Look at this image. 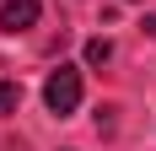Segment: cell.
<instances>
[{
    "instance_id": "obj_1",
    "label": "cell",
    "mask_w": 156,
    "mask_h": 151,
    "mask_svg": "<svg viewBox=\"0 0 156 151\" xmlns=\"http://www.w3.org/2000/svg\"><path fill=\"white\" fill-rule=\"evenodd\" d=\"M43 103H48V113H59V119L81 108V70L76 65H59V70L43 81Z\"/></svg>"
},
{
    "instance_id": "obj_2",
    "label": "cell",
    "mask_w": 156,
    "mask_h": 151,
    "mask_svg": "<svg viewBox=\"0 0 156 151\" xmlns=\"http://www.w3.org/2000/svg\"><path fill=\"white\" fill-rule=\"evenodd\" d=\"M32 22H38V0H5L0 6V27L5 32H27Z\"/></svg>"
},
{
    "instance_id": "obj_3",
    "label": "cell",
    "mask_w": 156,
    "mask_h": 151,
    "mask_svg": "<svg viewBox=\"0 0 156 151\" xmlns=\"http://www.w3.org/2000/svg\"><path fill=\"white\" fill-rule=\"evenodd\" d=\"M22 108V87L16 81H0V113H16Z\"/></svg>"
},
{
    "instance_id": "obj_4",
    "label": "cell",
    "mask_w": 156,
    "mask_h": 151,
    "mask_svg": "<svg viewBox=\"0 0 156 151\" xmlns=\"http://www.w3.org/2000/svg\"><path fill=\"white\" fill-rule=\"evenodd\" d=\"M113 60V43L108 38H92V43H86V65H108Z\"/></svg>"
},
{
    "instance_id": "obj_5",
    "label": "cell",
    "mask_w": 156,
    "mask_h": 151,
    "mask_svg": "<svg viewBox=\"0 0 156 151\" xmlns=\"http://www.w3.org/2000/svg\"><path fill=\"white\" fill-rule=\"evenodd\" d=\"M145 32H151V38H156V16H145Z\"/></svg>"
}]
</instances>
